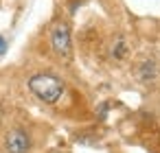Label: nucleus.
<instances>
[{
	"instance_id": "obj_1",
	"label": "nucleus",
	"mask_w": 160,
	"mask_h": 153,
	"mask_svg": "<svg viewBox=\"0 0 160 153\" xmlns=\"http://www.w3.org/2000/svg\"><path fill=\"white\" fill-rule=\"evenodd\" d=\"M27 85H29V90H31V94L35 98H40L42 103H48V105L59 103V98L64 96V81L53 72L31 74Z\"/></svg>"
},
{
	"instance_id": "obj_2",
	"label": "nucleus",
	"mask_w": 160,
	"mask_h": 153,
	"mask_svg": "<svg viewBox=\"0 0 160 153\" xmlns=\"http://www.w3.org/2000/svg\"><path fill=\"white\" fill-rule=\"evenodd\" d=\"M51 48L57 57L68 61L72 57V40H70V29L66 22H55L51 29Z\"/></svg>"
},
{
	"instance_id": "obj_3",
	"label": "nucleus",
	"mask_w": 160,
	"mask_h": 153,
	"mask_svg": "<svg viewBox=\"0 0 160 153\" xmlns=\"http://www.w3.org/2000/svg\"><path fill=\"white\" fill-rule=\"evenodd\" d=\"M31 146H33V142H31V136L27 129L13 127L7 131V136H5V151L7 153H29Z\"/></svg>"
},
{
	"instance_id": "obj_4",
	"label": "nucleus",
	"mask_w": 160,
	"mask_h": 153,
	"mask_svg": "<svg viewBox=\"0 0 160 153\" xmlns=\"http://www.w3.org/2000/svg\"><path fill=\"white\" fill-rule=\"evenodd\" d=\"M156 74H158V68H156L153 59H145L138 66V79L140 81H151V79H156Z\"/></svg>"
},
{
	"instance_id": "obj_5",
	"label": "nucleus",
	"mask_w": 160,
	"mask_h": 153,
	"mask_svg": "<svg viewBox=\"0 0 160 153\" xmlns=\"http://www.w3.org/2000/svg\"><path fill=\"white\" fill-rule=\"evenodd\" d=\"M112 57H114V59H125V57H127V42H125L123 37H118V40L114 42V46H112Z\"/></svg>"
},
{
	"instance_id": "obj_6",
	"label": "nucleus",
	"mask_w": 160,
	"mask_h": 153,
	"mask_svg": "<svg viewBox=\"0 0 160 153\" xmlns=\"http://www.w3.org/2000/svg\"><path fill=\"white\" fill-rule=\"evenodd\" d=\"M5 50H7V40L0 35V55H5Z\"/></svg>"
},
{
	"instance_id": "obj_7",
	"label": "nucleus",
	"mask_w": 160,
	"mask_h": 153,
	"mask_svg": "<svg viewBox=\"0 0 160 153\" xmlns=\"http://www.w3.org/2000/svg\"><path fill=\"white\" fill-rule=\"evenodd\" d=\"M0 120H2V107H0Z\"/></svg>"
}]
</instances>
